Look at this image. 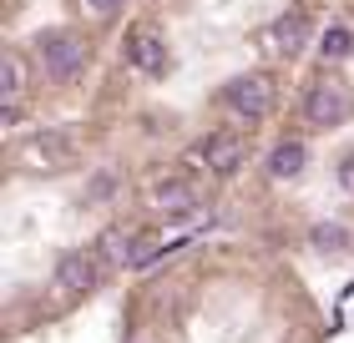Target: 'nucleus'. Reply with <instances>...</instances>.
Returning a JSON list of instances; mask_svg holds the SVG:
<instances>
[{"label": "nucleus", "instance_id": "obj_1", "mask_svg": "<svg viewBox=\"0 0 354 343\" xmlns=\"http://www.w3.org/2000/svg\"><path fill=\"white\" fill-rule=\"evenodd\" d=\"M36 61H41V76L51 86H76L91 66V46H86L82 30L56 26V30H41L36 36Z\"/></svg>", "mask_w": 354, "mask_h": 343}, {"label": "nucleus", "instance_id": "obj_2", "mask_svg": "<svg viewBox=\"0 0 354 343\" xmlns=\"http://www.w3.org/2000/svg\"><path fill=\"white\" fill-rule=\"evenodd\" d=\"M218 101H223V111H228L233 121L259 126V121L273 117V106H279V81L268 71H243V76H233L228 86L218 91Z\"/></svg>", "mask_w": 354, "mask_h": 343}, {"label": "nucleus", "instance_id": "obj_3", "mask_svg": "<svg viewBox=\"0 0 354 343\" xmlns=\"http://www.w3.org/2000/svg\"><path fill=\"white\" fill-rule=\"evenodd\" d=\"M349 111H354V96H349L344 81L319 76V81L304 86V126L309 132H334V126L349 121Z\"/></svg>", "mask_w": 354, "mask_h": 343}, {"label": "nucleus", "instance_id": "obj_4", "mask_svg": "<svg viewBox=\"0 0 354 343\" xmlns=\"http://www.w3.org/2000/svg\"><path fill=\"white\" fill-rule=\"evenodd\" d=\"M102 288V257L86 253V248H71L56 257L51 268V293L56 298H91V293Z\"/></svg>", "mask_w": 354, "mask_h": 343}, {"label": "nucleus", "instance_id": "obj_5", "mask_svg": "<svg viewBox=\"0 0 354 343\" xmlns=\"http://www.w3.org/2000/svg\"><path fill=\"white\" fill-rule=\"evenodd\" d=\"M198 161L213 177H238L248 167V137L238 132V126H218V132H207L198 141Z\"/></svg>", "mask_w": 354, "mask_h": 343}, {"label": "nucleus", "instance_id": "obj_6", "mask_svg": "<svg viewBox=\"0 0 354 343\" xmlns=\"http://www.w3.org/2000/svg\"><path fill=\"white\" fill-rule=\"evenodd\" d=\"M309 41H314V15L309 10H283V15H273L268 30H263V51L279 56V61L304 56V51H309Z\"/></svg>", "mask_w": 354, "mask_h": 343}, {"label": "nucleus", "instance_id": "obj_7", "mask_svg": "<svg viewBox=\"0 0 354 343\" xmlns=\"http://www.w3.org/2000/svg\"><path fill=\"white\" fill-rule=\"evenodd\" d=\"M21 161H26V167H36V172H61V167H71V161H76V137L66 132V126H46V132L26 137Z\"/></svg>", "mask_w": 354, "mask_h": 343}, {"label": "nucleus", "instance_id": "obj_8", "mask_svg": "<svg viewBox=\"0 0 354 343\" xmlns=\"http://www.w3.org/2000/svg\"><path fill=\"white\" fill-rule=\"evenodd\" d=\"M152 207L162 212L167 222H183V217H192V212L203 207V197H198V182H187V172L157 177V182H152Z\"/></svg>", "mask_w": 354, "mask_h": 343}, {"label": "nucleus", "instance_id": "obj_9", "mask_svg": "<svg viewBox=\"0 0 354 343\" xmlns=\"http://www.w3.org/2000/svg\"><path fill=\"white\" fill-rule=\"evenodd\" d=\"M127 66H132L137 76H167V41H162V30H152V26H132L127 30Z\"/></svg>", "mask_w": 354, "mask_h": 343}, {"label": "nucleus", "instance_id": "obj_10", "mask_svg": "<svg viewBox=\"0 0 354 343\" xmlns=\"http://www.w3.org/2000/svg\"><path fill=\"white\" fill-rule=\"evenodd\" d=\"M304 167H309V141L283 137V141L268 146V161H263L268 182H294V177H304Z\"/></svg>", "mask_w": 354, "mask_h": 343}, {"label": "nucleus", "instance_id": "obj_11", "mask_svg": "<svg viewBox=\"0 0 354 343\" xmlns=\"http://www.w3.org/2000/svg\"><path fill=\"white\" fill-rule=\"evenodd\" d=\"M309 248L319 257H344V253H354V233L344 222H314L309 227Z\"/></svg>", "mask_w": 354, "mask_h": 343}, {"label": "nucleus", "instance_id": "obj_12", "mask_svg": "<svg viewBox=\"0 0 354 343\" xmlns=\"http://www.w3.org/2000/svg\"><path fill=\"white\" fill-rule=\"evenodd\" d=\"M354 56V26H329L324 36H319V61H329V66H339V61Z\"/></svg>", "mask_w": 354, "mask_h": 343}, {"label": "nucleus", "instance_id": "obj_13", "mask_svg": "<svg viewBox=\"0 0 354 343\" xmlns=\"http://www.w3.org/2000/svg\"><path fill=\"white\" fill-rule=\"evenodd\" d=\"M122 192V172L117 167H102V172H91V182H86V192H82V207H102V202H111Z\"/></svg>", "mask_w": 354, "mask_h": 343}, {"label": "nucleus", "instance_id": "obj_14", "mask_svg": "<svg viewBox=\"0 0 354 343\" xmlns=\"http://www.w3.org/2000/svg\"><path fill=\"white\" fill-rule=\"evenodd\" d=\"M21 91H26V66H21V56L6 51L0 56V101H21Z\"/></svg>", "mask_w": 354, "mask_h": 343}, {"label": "nucleus", "instance_id": "obj_15", "mask_svg": "<svg viewBox=\"0 0 354 343\" xmlns=\"http://www.w3.org/2000/svg\"><path fill=\"white\" fill-rule=\"evenodd\" d=\"M127 253H132V233H122V227H111V233L96 237V257H102L106 268H127Z\"/></svg>", "mask_w": 354, "mask_h": 343}, {"label": "nucleus", "instance_id": "obj_16", "mask_svg": "<svg viewBox=\"0 0 354 343\" xmlns=\"http://www.w3.org/2000/svg\"><path fill=\"white\" fill-rule=\"evenodd\" d=\"M122 6H127V0H82V10L91 15V21H111Z\"/></svg>", "mask_w": 354, "mask_h": 343}, {"label": "nucleus", "instance_id": "obj_17", "mask_svg": "<svg viewBox=\"0 0 354 343\" xmlns=\"http://www.w3.org/2000/svg\"><path fill=\"white\" fill-rule=\"evenodd\" d=\"M334 177H339V187H344L349 197H354V152H344V157H339V167H334Z\"/></svg>", "mask_w": 354, "mask_h": 343}, {"label": "nucleus", "instance_id": "obj_18", "mask_svg": "<svg viewBox=\"0 0 354 343\" xmlns=\"http://www.w3.org/2000/svg\"><path fill=\"white\" fill-rule=\"evenodd\" d=\"M127 343H147V338H127Z\"/></svg>", "mask_w": 354, "mask_h": 343}]
</instances>
